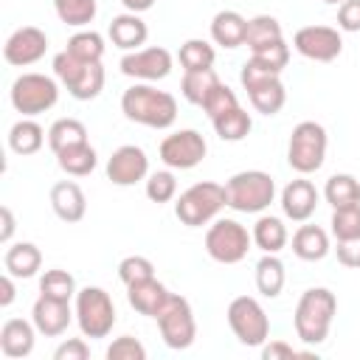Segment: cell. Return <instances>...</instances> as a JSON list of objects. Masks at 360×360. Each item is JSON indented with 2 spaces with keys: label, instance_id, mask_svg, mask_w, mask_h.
<instances>
[{
  "label": "cell",
  "instance_id": "1",
  "mask_svg": "<svg viewBox=\"0 0 360 360\" xmlns=\"http://www.w3.org/2000/svg\"><path fill=\"white\" fill-rule=\"evenodd\" d=\"M121 110L129 121L152 127V129H166L177 118V101L172 93L158 90L152 84H132L121 96Z\"/></svg>",
  "mask_w": 360,
  "mask_h": 360
},
{
  "label": "cell",
  "instance_id": "2",
  "mask_svg": "<svg viewBox=\"0 0 360 360\" xmlns=\"http://www.w3.org/2000/svg\"><path fill=\"white\" fill-rule=\"evenodd\" d=\"M338 312V298L326 287H309L295 307V335L307 346H318L329 338L332 321Z\"/></svg>",
  "mask_w": 360,
  "mask_h": 360
},
{
  "label": "cell",
  "instance_id": "3",
  "mask_svg": "<svg viewBox=\"0 0 360 360\" xmlns=\"http://www.w3.org/2000/svg\"><path fill=\"white\" fill-rule=\"evenodd\" d=\"M276 197V183L262 169L236 172L225 183V205L239 214H259L264 211Z\"/></svg>",
  "mask_w": 360,
  "mask_h": 360
},
{
  "label": "cell",
  "instance_id": "4",
  "mask_svg": "<svg viewBox=\"0 0 360 360\" xmlns=\"http://www.w3.org/2000/svg\"><path fill=\"white\" fill-rule=\"evenodd\" d=\"M53 73L76 101H90L104 90V68H101V62L76 59L70 51H62V53L53 56Z\"/></svg>",
  "mask_w": 360,
  "mask_h": 360
},
{
  "label": "cell",
  "instance_id": "5",
  "mask_svg": "<svg viewBox=\"0 0 360 360\" xmlns=\"http://www.w3.org/2000/svg\"><path fill=\"white\" fill-rule=\"evenodd\" d=\"M225 208V186L219 183H211V180H202V183H194L188 186L177 202H174V214L183 225L188 228H202L208 225L219 211Z\"/></svg>",
  "mask_w": 360,
  "mask_h": 360
},
{
  "label": "cell",
  "instance_id": "6",
  "mask_svg": "<svg viewBox=\"0 0 360 360\" xmlns=\"http://www.w3.org/2000/svg\"><path fill=\"white\" fill-rule=\"evenodd\" d=\"M281 73H273V70H267L262 62H256L253 56L242 65V70H239V82H242V87L248 90V96H250V104L262 112V115H276L281 107H284V101H287V90H284V84H281V79H278Z\"/></svg>",
  "mask_w": 360,
  "mask_h": 360
},
{
  "label": "cell",
  "instance_id": "7",
  "mask_svg": "<svg viewBox=\"0 0 360 360\" xmlns=\"http://www.w3.org/2000/svg\"><path fill=\"white\" fill-rule=\"evenodd\" d=\"M326 158V129L318 121H301L290 132L287 163L298 174H312L323 166Z\"/></svg>",
  "mask_w": 360,
  "mask_h": 360
},
{
  "label": "cell",
  "instance_id": "8",
  "mask_svg": "<svg viewBox=\"0 0 360 360\" xmlns=\"http://www.w3.org/2000/svg\"><path fill=\"white\" fill-rule=\"evenodd\" d=\"M8 96L14 110L22 112V118H31V115L48 112L59 101V84L45 73H22L14 79Z\"/></svg>",
  "mask_w": 360,
  "mask_h": 360
},
{
  "label": "cell",
  "instance_id": "9",
  "mask_svg": "<svg viewBox=\"0 0 360 360\" xmlns=\"http://www.w3.org/2000/svg\"><path fill=\"white\" fill-rule=\"evenodd\" d=\"M76 321L84 338H107L115 326V307L107 290L84 287L76 292Z\"/></svg>",
  "mask_w": 360,
  "mask_h": 360
},
{
  "label": "cell",
  "instance_id": "10",
  "mask_svg": "<svg viewBox=\"0 0 360 360\" xmlns=\"http://www.w3.org/2000/svg\"><path fill=\"white\" fill-rule=\"evenodd\" d=\"M253 236L236 219H217L205 231V253L219 264H236L248 256Z\"/></svg>",
  "mask_w": 360,
  "mask_h": 360
},
{
  "label": "cell",
  "instance_id": "11",
  "mask_svg": "<svg viewBox=\"0 0 360 360\" xmlns=\"http://www.w3.org/2000/svg\"><path fill=\"white\" fill-rule=\"evenodd\" d=\"M228 326L242 346H262L270 335V321L264 307L250 295H236L228 304Z\"/></svg>",
  "mask_w": 360,
  "mask_h": 360
},
{
  "label": "cell",
  "instance_id": "12",
  "mask_svg": "<svg viewBox=\"0 0 360 360\" xmlns=\"http://www.w3.org/2000/svg\"><path fill=\"white\" fill-rule=\"evenodd\" d=\"M158 321V329H160V338L169 349H188L197 338V321H194V312H191V304L183 298V295H169V301L163 304V309L155 315Z\"/></svg>",
  "mask_w": 360,
  "mask_h": 360
},
{
  "label": "cell",
  "instance_id": "13",
  "mask_svg": "<svg viewBox=\"0 0 360 360\" xmlns=\"http://www.w3.org/2000/svg\"><path fill=\"white\" fill-rule=\"evenodd\" d=\"M160 160L169 166V169H194L197 163H202L205 152H208V143L205 138L197 132V129H180V132H172L160 141Z\"/></svg>",
  "mask_w": 360,
  "mask_h": 360
},
{
  "label": "cell",
  "instance_id": "14",
  "mask_svg": "<svg viewBox=\"0 0 360 360\" xmlns=\"http://www.w3.org/2000/svg\"><path fill=\"white\" fill-rule=\"evenodd\" d=\"M292 45L301 56H307L312 62H332L343 51L340 31L332 25H304L295 31Z\"/></svg>",
  "mask_w": 360,
  "mask_h": 360
},
{
  "label": "cell",
  "instance_id": "15",
  "mask_svg": "<svg viewBox=\"0 0 360 360\" xmlns=\"http://www.w3.org/2000/svg\"><path fill=\"white\" fill-rule=\"evenodd\" d=\"M121 73L129 79H141V82H158L166 79L172 73V53L160 45L152 48H138V51H127L118 62Z\"/></svg>",
  "mask_w": 360,
  "mask_h": 360
},
{
  "label": "cell",
  "instance_id": "16",
  "mask_svg": "<svg viewBox=\"0 0 360 360\" xmlns=\"http://www.w3.org/2000/svg\"><path fill=\"white\" fill-rule=\"evenodd\" d=\"M45 51H48V37H45V31L37 28V25H22V28H17V31L6 39V45H3V59H6L8 65H14V68H25V65L39 62V59L45 56Z\"/></svg>",
  "mask_w": 360,
  "mask_h": 360
},
{
  "label": "cell",
  "instance_id": "17",
  "mask_svg": "<svg viewBox=\"0 0 360 360\" xmlns=\"http://www.w3.org/2000/svg\"><path fill=\"white\" fill-rule=\"evenodd\" d=\"M146 174H149V158L135 143L118 146L107 160V180L115 186H135Z\"/></svg>",
  "mask_w": 360,
  "mask_h": 360
},
{
  "label": "cell",
  "instance_id": "18",
  "mask_svg": "<svg viewBox=\"0 0 360 360\" xmlns=\"http://www.w3.org/2000/svg\"><path fill=\"white\" fill-rule=\"evenodd\" d=\"M73 315L76 312H70V301H59V298L42 295V292L31 307V321H34L37 332L45 338H59L70 326Z\"/></svg>",
  "mask_w": 360,
  "mask_h": 360
},
{
  "label": "cell",
  "instance_id": "19",
  "mask_svg": "<svg viewBox=\"0 0 360 360\" xmlns=\"http://www.w3.org/2000/svg\"><path fill=\"white\" fill-rule=\"evenodd\" d=\"M315 208H318V188L309 180L298 177V180H290L284 186V191H281V211H284L287 219L307 222L315 214Z\"/></svg>",
  "mask_w": 360,
  "mask_h": 360
},
{
  "label": "cell",
  "instance_id": "20",
  "mask_svg": "<svg viewBox=\"0 0 360 360\" xmlns=\"http://www.w3.org/2000/svg\"><path fill=\"white\" fill-rule=\"evenodd\" d=\"M34 335L37 326L34 321H22V318H8L0 326V352L8 360H22L34 352Z\"/></svg>",
  "mask_w": 360,
  "mask_h": 360
},
{
  "label": "cell",
  "instance_id": "21",
  "mask_svg": "<svg viewBox=\"0 0 360 360\" xmlns=\"http://www.w3.org/2000/svg\"><path fill=\"white\" fill-rule=\"evenodd\" d=\"M51 208L62 222H79L87 211V197L79 183L73 180H59L51 188Z\"/></svg>",
  "mask_w": 360,
  "mask_h": 360
},
{
  "label": "cell",
  "instance_id": "22",
  "mask_svg": "<svg viewBox=\"0 0 360 360\" xmlns=\"http://www.w3.org/2000/svg\"><path fill=\"white\" fill-rule=\"evenodd\" d=\"M169 290H166V284H160L155 276L152 278H146V281H138V284H129L127 287V301H129V307L135 309V312H141V315H149V318H155L160 309H163V304L169 301Z\"/></svg>",
  "mask_w": 360,
  "mask_h": 360
},
{
  "label": "cell",
  "instance_id": "23",
  "mask_svg": "<svg viewBox=\"0 0 360 360\" xmlns=\"http://www.w3.org/2000/svg\"><path fill=\"white\" fill-rule=\"evenodd\" d=\"M146 37H149L146 22H143L138 14H132V11L118 14V17H112V22H110V39H112V45L121 48V51H138V48L146 42Z\"/></svg>",
  "mask_w": 360,
  "mask_h": 360
},
{
  "label": "cell",
  "instance_id": "24",
  "mask_svg": "<svg viewBox=\"0 0 360 360\" xmlns=\"http://www.w3.org/2000/svg\"><path fill=\"white\" fill-rule=\"evenodd\" d=\"M245 34H248V20L233 11V8H225L219 14H214L211 20V39L222 48H239L245 45Z\"/></svg>",
  "mask_w": 360,
  "mask_h": 360
},
{
  "label": "cell",
  "instance_id": "25",
  "mask_svg": "<svg viewBox=\"0 0 360 360\" xmlns=\"http://www.w3.org/2000/svg\"><path fill=\"white\" fill-rule=\"evenodd\" d=\"M3 264H6V273H11L14 278H31L42 267V253L34 242H17V245H8Z\"/></svg>",
  "mask_w": 360,
  "mask_h": 360
},
{
  "label": "cell",
  "instance_id": "26",
  "mask_svg": "<svg viewBox=\"0 0 360 360\" xmlns=\"http://www.w3.org/2000/svg\"><path fill=\"white\" fill-rule=\"evenodd\" d=\"M292 253L304 262H321L329 253V236L318 225H301L292 233Z\"/></svg>",
  "mask_w": 360,
  "mask_h": 360
},
{
  "label": "cell",
  "instance_id": "27",
  "mask_svg": "<svg viewBox=\"0 0 360 360\" xmlns=\"http://www.w3.org/2000/svg\"><path fill=\"white\" fill-rule=\"evenodd\" d=\"M287 273H284V262L276 253H264L256 264V287L264 298H276L284 290Z\"/></svg>",
  "mask_w": 360,
  "mask_h": 360
},
{
  "label": "cell",
  "instance_id": "28",
  "mask_svg": "<svg viewBox=\"0 0 360 360\" xmlns=\"http://www.w3.org/2000/svg\"><path fill=\"white\" fill-rule=\"evenodd\" d=\"M56 163H59V169H62L65 174H70V177H84V174H90V172L96 169L98 158H96V149L84 141V143H76V146L62 149V152L56 155Z\"/></svg>",
  "mask_w": 360,
  "mask_h": 360
},
{
  "label": "cell",
  "instance_id": "29",
  "mask_svg": "<svg viewBox=\"0 0 360 360\" xmlns=\"http://www.w3.org/2000/svg\"><path fill=\"white\" fill-rule=\"evenodd\" d=\"M45 143V132L34 118H22L8 129V146L17 155H34Z\"/></svg>",
  "mask_w": 360,
  "mask_h": 360
},
{
  "label": "cell",
  "instance_id": "30",
  "mask_svg": "<svg viewBox=\"0 0 360 360\" xmlns=\"http://www.w3.org/2000/svg\"><path fill=\"white\" fill-rule=\"evenodd\" d=\"M250 236H253L256 248L264 250V253H278L287 245V228L278 217H259Z\"/></svg>",
  "mask_w": 360,
  "mask_h": 360
},
{
  "label": "cell",
  "instance_id": "31",
  "mask_svg": "<svg viewBox=\"0 0 360 360\" xmlns=\"http://www.w3.org/2000/svg\"><path fill=\"white\" fill-rule=\"evenodd\" d=\"M84 141H87V127L79 118H59L48 129V146L53 149V155H59L68 146L84 143Z\"/></svg>",
  "mask_w": 360,
  "mask_h": 360
},
{
  "label": "cell",
  "instance_id": "32",
  "mask_svg": "<svg viewBox=\"0 0 360 360\" xmlns=\"http://www.w3.org/2000/svg\"><path fill=\"white\" fill-rule=\"evenodd\" d=\"M323 197L332 208L360 205V183L352 174H332L323 186Z\"/></svg>",
  "mask_w": 360,
  "mask_h": 360
},
{
  "label": "cell",
  "instance_id": "33",
  "mask_svg": "<svg viewBox=\"0 0 360 360\" xmlns=\"http://www.w3.org/2000/svg\"><path fill=\"white\" fill-rule=\"evenodd\" d=\"M278 39H284V34H281V22H278L276 17H270V14H259V17L248 20L245 45H248L250 51H259V48L273 45V42H278Z\"/></svg>",
  "mask_w": 360,
  "mask_h": 360
},
{
  "label": "cell",
  "instance_id": "34",
  "mask_svg": "<svg viewBox=\"0 0 360 360\" xmlns=\"http://www.w3.org/2000/svg\"><path fill=\"white\" fill-rule=\"evenodd\" d=\"M217 84H219V76L214 73V68L211 70H186V76L180 82V93L186 96V101L202 107V101L208 98V93Z\"/></svg>",
  "mask_w": 360,
  "mask_h": 360
},
{
  "label": "cell",
  "instance_id": "35",
  "mask_svg": "<svg viewBox=\"0 0 360 360\" xmlns=\"http://www.w3.org/2000/svg\"><path fill=\"white\" fill-rule=\"evenodd\" d=\"M211 124H214V129H217V135H219L222 141H242V138H248V132H250V127H253L250 112L242 110V107H233V110L217 115Z\"/></svg>",
  "mask_w": 360,
  "mask_h": 360
},
{
  "label": "cell",
  "instance_id": "36",
  "mask_svg": "<svg viewBox=\"0 0 360 360\" xmlns=\"http://www.w3.org/2000/svg\"><path fill=\"white\" fill-rule=\"evenodd\" d=\"M180 65L183 70H211L214 68V45H208L205 39H188L180 45Z\"/></svg>",
  "mask_w": 360,
  "mask_h": 360
},
{
  "label": "cell",
  "instance_id": "37",
  "mask_svg": "<svg viewBox=\"0 0 360 360\" xmlns=\"http://www.w3.org/2000/svg\"><path fill=\"white\" fill-rule=\"evenodd\" d=\"M76 59H84V62H101L104 56V37L96 34V31H79L68 39V48Z\"/></svg>",
  "mask_w": 360,
  "mask_h": 360
},
{
  "label": "cell",
  "instance_id": "38",
  "mask_svg": "<svg viewBox=\"0 0 360 360\" xmlns=\"http://www.w3.org/2000/svg\"><path fill=\"white\" fill-rule=\"evenodd\" d=\"M39 292L59 298V301H70L76 298V278L68 270H45V276L39 278Z\"/></svg>",
  "mask_w": 360,
  "mask_h": 360
},
{
  "label": "cell",
  "instance_id": "39",
  "mask_svg": "<svg viewBox=\"0 0 360 360\" xmlns=\"http://www.w3.org/2000/svg\"><path fill=\"white\" fill-rule=\"evenodd\" d=\"M53 8L65 25H87L96 17V0H53Z\"/></svg>",
  "mask_w": 360,
  "mask_h": 360
},
{
  "label": "cell",
  "instance_id": "40",
  "mask_svg": "<svg viewBox=\"0 0 360 360\" xmlns=\"http://www.w3.org/2000/svg\"><path fill=\"white\" fill-rule=\"evenodd\" d=\"M329 225H332V236H335V239H352V236H360V205L335 208Z\"/></svg>",
  "mask_w": 360,
  "mask_h": 360
},
{
  "label": "cell",
  "instance_id": "41",
  "mask_svg": "<svg viewBox=\"0 0 360 360\" xmlns=\"http://www.w3.org/2000/svg\"><path fill=\"white\" fill-rule=\"evenodd\" d=\"M155 276V264L146 259V256H127L121 259L118 264V278L129 287V284H138V281H146Z\"/></svg>",
  "mask_w": 360,
  "mask_h": 360
},
{
  "label": "cell",
  "instance_id": "42",
  "mask_svg": "<svg viewBox=\"0 0 360 360\" xmlns=\"http://www.w3.org/2000/svg\"><path fill=\"white\" fill-rule=\"evenodd\" d=\"M174 194H177V180H174V174L172 172H152L149 174V180H146V197L152 200V202H169V200H174Z\"/></svg>",
  "mask_w": 360,
  "mask_h": 360
},
{
  "label": "cell",
  "instance_id": "43",
  "mask_svg": "<svg viewBox=\"0 0 360 360\" xmlns=\"http://www.w3.org/2000/svg\"><path fill=\"white\" fill-rule=\"evenodd\" d=\"M233 107H239V101H236V93L228 87V84H217L211 93H208V98L202 101V110H205V115L214 121L217 115H222V112H228V110H233Z\"/></svg>",
  "mask_w": 360,
  "mask_h": 360
},
{
  "label": "cell",
  "instance_id": "44",
  "mask_svg": "<svg viewBox=\"0 0 360 360\" xmlns=\"http://www.w3.org/2000/svg\"><path fill=\"white\" fill-rule=\"evenodd\" d=\"M250 56H253L256 62H262L264 68H270L273 73H281V70L287 68V62H290V48H287L284 39H278V42H273V45H264V48H259V51H250Z\"/></svg>",
  "mask_w": 360,
  "mask_h": 360
},
{
  "label": "cell",
  "instance_id": "45",
  "mask_svg": "<svg viewBox=\"0 0 360 360\" xmlns=\"http://www.w3.org/2000/svg\"><path fill=\"white\" fill-rule=\"evenodd\" d=\"M107 360H146V349L138 338L121 335L107 346Z\"/></svg>",
  "mask_w": 360,
  "mask_h": 360
},
{
  "label": "cell",
  "instance_id": "46",
  "mask_svg": "<svg viewBox=\"0 0 360 360\" xmlns=\"http://www.w3.org/2000/svg\"><path fill=\"white\" fill-rule=\"evenodd\" d=\"M87 357H90V346L82 338H68L53 352V360H87Z\"/></svg>",
  "mask_w": 360,
  "mask_h": 360
},
{
  "label": "cell",
  "instance_id": "47",
  "mask_svg": "<svg viewBox=\"0 0 360 360\" xmlns=\"http://www.w3.org/2000/svg\"><path fill=\"white\" fill-rule=\"evenodd\" d=\"M338 28L360 31V0H343L338 6Z\"/></svg>",
  "mask_w": 360,
  "mask_h": 360
},
{
  "label": "cell",
  "instance_id": "48",
  "mask_svg": "<svg viewBox=\"0 0 360 360\" xmlns=\"http://www.w3.org/2000/svg\"><path fill=\"white\" fill-rule=\"evenodd\" d=\"M335 253H338V262L343 264V267H360V236H352V239H338V248H335Z\"/></svg>",
  "mask_w": 360,
  "mask_h": 360
},
{
  "label": "cell",
  "instance_id": "49",
  "mask_svg": "<svg viewBox=\"0 0 360 360\" xmlns=\"http://www.w3.org/2000/svg\"><path fill=\"white\" fill-rule=\"evenodd\" d=\"M304 352H295L290 343L284 340H270V343H262V360H292V357H301Z\"/></svg>",
  "mask_w": 360,
  "mask_h": 360
},
{
  "label": "cell",
  "instance_id": "50",
  "mask_svg": "<svg viewBox=\"0 0 360 360\" xmlns=\"http://www.w3.org/2000/svg\"><path fill=\"white\" fill-rule=\"evenodd\" d=\"M0 222H3V228H0V242L3 245H8L11 242V236H14V214H11V208L8 205H3L0 208Z\"/></svg>",
  "mask_w": 360,
  "mask_h": 360
},
{
  "label": "cell",
  "instance_id": "51",
  "mask_svg": "<svg viewBox=\"0 0 360 360\" xmlns=\"http://www.w3.org/2000/svg\"><path fill=\"white\" fill-rule=\"evenodd\" d=\"M14 276L11 273H6V276H0V307H8L11 301H14Z\"/></svg>",
  "mask_w": 360,
  "mask_h": 360
},
{
  "label": "cell",
  "instance_id": "52",
  "mask_svg": "<svg viewBox=\"0 0 360 360\" xmlns=\"http://www.w3.org/2000/svg\"><path fill=\"white\" fill-rule=\"evenodd\" d=\"M121 3H124V8H127V11H132V14L149 11V8L155 6V0H121Z\"/></svg>",
  "mask_w": 360,
  "mask_h": 360
},
{
  "label": "cell",
  "instance_id": "53",
  "mask_svg": "<svg viewBox=\"0 0 360 360\" xmlns=\"http://www.w3.org/2000/svg\"><path fill=\"white\" fill-rule=\"evenodd\" d=\"M323 3H332V6H338V3H343V0H323Z\"/></svg>",
  "mask_w": 360,
  "mask_h": 360
}]
</instances>
